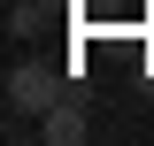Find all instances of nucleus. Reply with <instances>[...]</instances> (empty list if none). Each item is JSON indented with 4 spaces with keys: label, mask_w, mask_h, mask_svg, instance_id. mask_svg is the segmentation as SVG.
<instances>
[{
    "label": "nucleus",
    "mask_w": 154,
    "mask_h": 146,
    "mask_svg": "<svg viewBox=\"0 0 154 146\" xmlns=\"http://www.w3.org/2000/svg\"><path fill=\"white\" fill-rule=\"evenodd\" d=\"M0 92H8V131H16V123H38V115L54 108L62 92H69V77L54 62H8V85Z\"/></svg>",
    "instance_id": "f257e3e1"
},
{
    "label": "nucleus",
    "mask_w": 154,
    "mask_h": 146,
    "mask_svg": "<svg viewBox=\"0 0 154 146\" xmlns=\"http://www.w3.org/2000/svg\"><path fill=\"white\" fill-rule=\"evenodd\" d=\"M38 138H46V146H77V138H85V131H93V115H85V92H62V100H54V108H46V115H38Z\"/></svg>",
    "instance_id": "f03ea898"
}]
</instances>
